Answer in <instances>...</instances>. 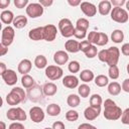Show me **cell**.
<instances>
[{"label": "cell", "mask_w": 129, "mask_h": 129, "mask_svg": "<svg viewBox=\"0 0 129 129\" xmlns=\"http://www.w3.org/2000/svg\"><path fill=\"white\" fill-rule=\"evenodd\" d=\"M119 56H120V50L116 46H111L107 49H102L98 52V58L101 61L106 62L109 67L117 66Z\"/></svg>", "instance_id": "cell-1"}, {"label": "cell", "mask_w": 129, "mask_h": 129, "mask_svg": "<svg viewBox=\"0 0 129 129\" xmlns=\"http://www.w3.org/2000/svg\"><path fill=\"white\" fill-rule=\"evenodd\" d=\"M79 118V113L76 110H69L66 113V119L70 122H75Z\"/></svg>", "instance_id": "cell-37"}, {"label": "cell", "mask_w": 129, "mask_h": 129, "mask_svg": "<svg viewBox=\"0 0 129 129\" xmlns=\"http://www.w3.org/2000/svg\"><path fill=\"white\" fill-rule=\"evenodd\" d=\"M0 68H1V70H0V75H2V74H4L7 70H6V67H5V63L4 62H0Z\"/></svg>", "instance_id": "cell-55"}, {"label": "cell", "mask_w": 129, "mask_h": 129, "mask_svg": "<svg viewBox=\"0 0 129 129\" xmlns=\"http://www.w3.org/2000/svg\"><path fill=\"white\" fill-rule=\"evenodd\" d=\"M10 4V0H0V8L4 9Z\"/></svg>", "instance_id": "cell-52"}, {"label": "cell", "mask_w": 129, "mask_h": 129, "mask_svg": "<svg viewBox=\"0 0 129 129\" xmlns=\"http://www.w3.org/2000/svg\"><path fill=\"white\" fill-rule=\"evenodd\" d=\"M28 37L32 40H41L43 39V26L33 28L29 30L28 32Z\"/></svg>", "instance_id": "cell-20"}, {"label": "cell", "mask_w": 129, "mask_h": 129, "mask_svg": "<svg viewBox=\"0 0 129 129\" xmlns=\"http://www.w3.org/2000/svg\"><path fill=\"white\" fill-rule=\"evenodd\" d=\"M52 129H66V126L61 121H55L52 124Z\"/></svg>", "instance_id": "cell-46"}, {"label": "cell", "mask_w": 129, "mask_h": 129, "mask_svg": "<svg viewBox=\"0 0 129 129\" xmlns=\"http://www.w3.org/2000/svg\"><path fill=\"white\" fill-rule=\"evenodd\" d=\"M6 102L10 106H16V105H18L19 103H21L23 101L15 91L11 90V92L6 96Z\"/></svg>", "instance_id": "cell-17"}, {"label": "cell", "mask_w": 129, "mask_h": 129, "mask_svg": "<svg viewBox=\"0 0 129 129\" xmlns=\"http://www.w3.org/2000/svg\"><path fill=\"white\" fill-rule=\"evenodd\" d=\"M29 116H30V119L32 120V122H34V123H40L44 119V112H43V110L40 107L34 106V107H32L30 109Z\"/></svg>", "instance_id": "cell-10"}, {"label": "cell", "mask_w": 129, "mask_h": 129, "mask_svg": "<svg viewBox=\"0 0 129 129\" xmlns=\"http://www.w3.org/2000/svg\"><path fill=\"white\" fill-rule=\"evenodd\" d=\"M0 18H1V21L5 24H10V23H13V20H14V15H13V12L10 11V10H3L0 14Z\"/></svg>", "instance_id": "cell-23"}, {"label": "cell", "mask_w": 129, "mask_h": 129, "mask_svg": "<svg viewBox=\"0 0 129 129\" xmlns=\"http://www.w3.org/2000/svg\"><path fill=\"white\" fill-rule=\"evenodd\" d=\"M26 24H27V18L26 16H23V15H18L13 20V26L17 29L25 27Z\"/></svg>", "instance_id": "cell-24"}, {"label": "cell", "mask_w": 129, "mask_h": 129, "mask_svg": "<svg viewBox=\"0 0 129 129\" xmlns=\"http://www.w3.org/2000/svg\"><path fill=\"white\" fill-rule=\"evenodd\" d=\"M80 102H81V99H80V97H79L78 95H76V94H71V95H69L68 100H67L68 105H69L70 107H72V108L78 107V106L80 105Z\"/></svg>", "instance_id": "cell-28"}, {"label": "cell", "mask_w": 129, "mask_h": 129, "mask_svg": "<svg viewBox=\"0 0 129 129\" xmlns=\"http://www.w3.org/2000/svg\"><path fill=\"white\" fill-rule=\"evenodd\" d=\"M62 85L69 89H75L79 86V79L74 75L66 76L62 79Z\"/></svg>", "instance_id": "cell-15"}, {"label": "cell", "mask_w": 129, "mask_h": 129, "mask_svg": "<svg viewBox=\"0 0 129 129\" xmlns=\"http://www.w3.org/2000/svg\"><path fill=\"white\" fill-rule=\"evenodd\" d=\"M78 92H79V95L82 97V98H88L90 93H91V88L86 85V84H83L79 87L78 89Z\"/></svg>", "instance_id": "cell-34"}, {"label": "cell", "mask_w": 129, "mask_h": 129, "mask_svg": "<svg viewBox=\"0 0 129 129\" xmlns=\"http://www.w3.org/2000/svg\"><path fill=\"white\" fill-rule=\"evenodd\" d=\"M121 86H120V84L119 83H117V82H112V83H110L109 85H108V92H109V94L110 95H112V96H117V95H119L120 94V92H121Z\"/></svg>", "instance_id": "cell-25"}, {"label": "cell", "mask_w": 129, "mask_h": 129, "mask_svg": "<svg viewBox=\"0 0 129 129\" xmlns=\"http://www.w3.org/2000/svg\"><path fill=\"white\" fill-rule=\"evenodd\" d=\"M63 71L59 66H48L45 68V76L51 81L59 80L62 77Z\"/></svg>", "instance_id": "cell-7"}, {"label": "cell", "mask_w": 129, "mask_h": 129, "mask_svg": "<svg viewBox=\"0 0 129 129\" xmlns=\"http://www.w3.org/2000/svg\"><path fill=\"white\" fill-rule=\"evenodd\" d=\"M57 29L53 24H47L43 26V39L46 41H52L56 37Z\"/></svg>", "instance_id": "cell-11"}, {"label": "cell", "mask_w": 129, "mask_h": 129, "mask_svg": "<svg viewBox=\"0 0 129 129\" xmlns=\"http://www.w3.org/2000/svg\"><path fill=\"white\" fill-rule=\"evenodd\" d=\"M78 129H97V127H95L89 123H83L78 127Z\"/></svg>", "instance_id": "cell-50"}, {"label": "cell", "mask_w": 129, "mask_h": 129, "mask_svg": "<svg viewBox=\"0 0 129 129\" xmlns=\"http://www.w3.org/2000/svg\"><path fill=\"white\" fill-rule=\"evenodd\" d=\"M127 74L129 75V63L127 64Z\"/></svg>", "instance_id": "cell-58"}, {"label": "cell", "mask_w": 129, "mask_h": 129, "mask_svg": "<svg viewBox=\"0 0 129 129\" xmlns=\"http://www.w3.org/2000/svg\"><path fill=\"white\" fill-rule=\"evenodd\" d=\"M53 60L56 64L62 66L68 62L69 60V54L64 50H58L53 54Z\"/></svg>", "instance_id": "cell-16"}, {"label": "cell", "mask_w": 129, "mask_h": 129, "mask_svg": "<svg viewBox=\"0 0 129 129\" xmlns=\"http://www.w3.org/2000/svg\"><path fill=\"white\" fill-rule=\"evenodd\" d=\"M6 117L9 120H11V121H16V120H18V121H25L26 120V113L20 107L10 108L6 112Z\"/></svg>", "instance_id": "cell-5"}, {"label": "cell", "mask_w": 129, "mask_h": 129, "mask_svg": "<svg viewBox=\"0 0 129 129\" xmlns=\"http://www.w3.org/2000/svg\"><path fill=\"white\" fill-rule=\"evenodd\" d=\"M46 113L49 116H52V117L58 116L59 113H60V107L57 104H50L46 108Z\"/></svg>", "instance_id": "cell-31"}, {"label": "cell", "mask_w": 129, "mask_h": 129, "mask_svg": "<svg viewBox=\"0 0 129 129\" xmlns=\"http://www.w3.org/2000/svg\"><path fill=\"white\" fill-rule=\"evenodd\" d=\"M79 42L77 40H73V39H69L66 41L64 43V48L67 51L69 52H72V53H76L80 50V47H79Z\"/></svg>", "instance_id": "cell-21"}, {"label": "cell", "mask_w": 129, "mask_h": 129, "mask_svg": "<svg viewBox=\"0 0 129 129\" xmlns=\"http://www.w3.org/2000/svg\"><path fill=\"white\" fill-rule=\"evenodd\" d=\"M108 40H109V38H108V35L106 33L98 32V37H97V41L95 44H97L99 46H103V45L108 43Z\"/></svg>", "instance_id": "cell-35"}, {"label": "cell", "mask_w": 129, "mask_h": 129, "mask_svg": "<svg viewBox=\"0 0 129 129\" xmlns=\"http://www.w3.org/2000/svg\"><path fill=\"white\" fill-rule=\"evenodd\" d=\"M69 71L71 72V73H73V74H76V73H78L79 71H80V63H79V61H77V60H72L70 63H69Z\"/></svg>", "instance_id": "cell-40"}, {"label": "cell", "mask_w": 129, "mask_h": 129, "mask_svg": "<svg viewBox=\"0 0 129 129\" xmlns=\"http://www.w3.org/2000/svg\"><path fill=\"white\" fill-rule=\"evenodd\" d=\"M100 113H101V108H95V107L89 106L88 108L85 109L84 116L87 120L92 121V120H95L100 115Z\"/></svg>", "instance_id": "cell-14"}, {"label": "cell", "mask_w": 129, "mask_h": 129, "mask_svg": "<svg viewBox=\"0 0 129 129\" xmlns=\"http://www.w3.org/2000/svg\"><path fill=\"white\" fill-rule=\"evenodd\" d=\"M126 8H127V10L129 11V0L126 2Z\"/></svg>", "instance_id": "cell-57"}, {"label": "cell", "mask_w": 129, "mask_h": 129, "mask_svg": "<svg viewBox=\"0 0 129 129\" xmlns=\"http://www.w3.org/2000/svg\"><path fill=\"white\" fill-rule=\"evenodd\" d=\"M89 21L86 19V18H79L77 20V23H76V28H79V29H83V30H86L89 28Z\"/></svg>", "instance_id": "cell-36"}, {"label": "cell", "mask_w": 129, "mask_h": 129, "mask_svg": "<svg viewBox=\"0 0 129 129\" xmlns=\"http://www.w3.org/2000/svg\"><path fill=\"white\" fill-rule=\"evenodd\" d=\"M68 3L71 6H78V5H81L82 2L80 0H68Z\"/></svg>", "instance_id": "cell-53"}, {"label": "cell", "mask_w": 129, "mask_h": 129, "mask_svg": "<svg viewBox=\"0 0 129 129\" xmlns=\"http://www.w3.org/2000/svg\"><path fill=\"white\" fill-rule=\"evenodd\" d=\"M121 52L126 55V56H129V43H124L121 47Z\"/></svg>", "instance_id": "cell-47"}, {"label": "cell", "mask_w": 129, "mask_h": 129, "mask_svg": "<svg viewBox=\"0 0 129 129\" xmlns=\"http://www.w3.org/2000/svg\"><path fill=\"white\" fill-rule=\"evenodd\" d=\"M26 14L31 18H37L43 14V6L39 3H30L26 7Z\"/></svg>", "instance_id": "cell-8"}, {"label": "cell", "mask_w": 129, "mask_h": 129, "mask_svg": "<svg viewBox=\"0 0 129 129\" xmlns=\"http://www.w3.org/2000/svg\"><path fill=\"white\" fill-rule=\"evenodd\" d=\"M14 35H15V32H14V28L10 25H7L5 28H3L2 30V34H1V44L8 47L12 42H13V39H14Z\"/></svg>", "instance_id": "cell-6"}, {"label": "cell", "mask_w": 129, "mask_h": 129, "mask_svg": "<svg viewBox=\"0 0 129 129\" xmlns=\"http://www.w3.org/2000/svg\"><path fill=\"white\" fill-rule=\"evenodd\" d=\"M102 103H103V100H102V97L100 95L94 94V95L91 96V98H90V106L95 107V108H101Z\"/></svg>", "instance_id": "cell-29"}, {"label": "cell", "mask_w": 129, "mask_h": 129, "mask_svg": "<svg viewBox=\"0 0 129 129\" xmlns=\"http://www.w3.org/2000/svg\"><path fill=\"white\" fill-rule=\"evenodd\" d=\"M80 79L85 83H90L94 80V73L91 70H84L80 73Z\"/></svg>", "instance_id": "cell-26"}, {"label": "cell", "mask_w": 129, "mask_h": 129, "mask_svg": "<svg viewBox=\"0 0 129 129\" xmlns=\"http://www.w3.org/2000/svg\"><path fill=\"white\" fill-rule=\"evenodd\" d=\"M121 122L125 125H129V108L125 109L121 116Z\"/></svg>", "instance_id": "cell-41"}, {"label": "cell", "mask_w": 129, "mask_h": 129, "mask_svg": "<svg viewBox=\"0 0 129 129\" xmlns=\"http://www.w3.org/2000/svg\"><path fill=\"white\" fill-rule=\"evenodd\" d=\"M42 91H43V94L45 96H48V97L49 96H53L57 92V87L53 83H46V84L43 85Z\"/></svg>", "instance_id": "cell-22"}, {"label": "cell", "mask_w": 129, "mask_h": 129, "mask_svg": "<svg viewBox=\"0 0 129 129\" xmlns=\"http://www.w3.org/2000/svg\"><path fill=\"white\" fill-rule=\"evenodd\" d=\"M58 29L63 37H71L75 34L76 27L73 26V23L68 18H62L58 22Z\"/></svg>", "instance_id": "cell-3"}, {"label": "cell", "mask_w": 129, "mask_h": 129, "mask_svg": "<svg viewBox=\"0 0 129 129\" xmlns=\"http://www.w3.org/2000/svg\"><path fill=\"white\" fill-rule=\"evenodd\" d=\"M27 94H28V97L30 99V101L32 102H37V101H40L43 97V91H42V88H40L38 85H34L33 87L29 88L28 91H27Z\"/></svg>", "instance_id": "cell-9"}, {"label": "cell", "mask_w": 129, "mask_h": 129, "mask_svg": "<svg viewBox=\"0 0 129 129\" xmlns=\"http://www.w3.org/2000/svg\"><path fill=\"white\" fill-rule=\"evenodd\" d=\"M81 10L86 16H89V17H93L97 13V7L93 3L87 2V1H84L81 3Z\"/></svg>", "instance_id": "cell-12"}, {"label": "cell", "mask_w": 129, "mask_h": 129, "mask_svg": "<svg viewBox=\"0 0 129 129\" xmlns=\"http://www.w3.org/2000/svg\"><path fill=\"white\" fill-rule=\"evenodd\" d=\"M121 89L126 92V93H129V79H126L123 81L122 83V86H121Z\"/></svg>", "instance_id": "cell-48"}, {"label": "cell", "mask_w": 129, "mask_h": 129, "mask_svg": "<svg viewBox=\"0 0 129 129\" xmlns=\"http://www.w3.org/2000/svg\"><path fill=\"white\" fill-rule=\"evenodd\" d=\"M8 129H25V127L19 122H13L9 125Z\"/></svg>", "instance_id": "cell-45"}, {"label": "cell", "mask_w": 129, "mask_h": 129, "mask_svg": "<svg viewBox=\"0 0 129 129\" xmlns=\"http://www.w3.org/2000/svg\"><path fill=\"white\" fill-rule=\"evenodd\" d=\"M34 64L37 69H44L46 68V64H47V59L44 55L42 54H39L35 57L34 59Z\"/></svg>", "instance_id": "cell-32"}, {"label": "cell", "mask_w": 129, "mask_h": 129, "mask_svg": "<svg viewBox=\"0 0 129 129\" xmlns=\"http://www.w3.org/2000/svg\"><path fill=\"white\" fill-rule=\"evenodd\" d=\"M76 38L78 39H84L87 35V31L86 30H83V29H79V28H76L75 29V34Z\"/></svg>", "instance_id": "cell-42"}, {"label": "cell", "mask_w": 129, "mask_h": 129, "mask_svg": "<svg viewBox=\"0 0 129 129\" xmlns=\"http://www.w3.org/2000/svg\"><path fill=\"white\" fill-rule=\"evenodd\" d=\"M7 51H8V47H6V46L0 44V54H1V55H4V54L7 53Z\"/></svg>", "instance_id": "cell-54"}, {"label": "cell", "mask_w": 129, "mask_h": 129, "mask_svg": "<svg viewBox=\"0 0 129 129\" xmlns=\"http://www.w3.org/2000/svg\"><path fill=\"white\" fill-rule=\"evenodd\" d=\"M111 18L113 21L118 23H125L128 21V12L121 7H114L111 11Z\"/></svg>", "instance_id": "cell-4"}, {"label": "cell", "mask_w": 129, "mask_h": 129, "mask_svg": "<svg viewBox=\"0 0 129 129\" xmlns=\"http://www.w3.org/2000/svg\"><path fill=\"white\" fill-rule=\"evenodd\" d=\"M108 74H109V77L112 79V80H116L119 78V69L117 66H112V67H109V71H108Z\"/></svg>", "instance_id": "cell-38"}, {"label": "cell", "mask_w": 129, "mask_h": 129, "mask_svg": "<svg viewBox=\"0 0 129 129\" xmlns=\"http://www.w3.org/2000/svg\"><path fill=\"white\" fill-rule=\"evenodd\" d=\"M122 110L120 107H118L116 105V103L111 100V99H107L104 102V117L107 120H118L119 118H121L122 116Z\"/></svg>", "instance_id": "cell-2"}, {"label": "cell", "mask_w": 129, "mask_h": 129, "mask_svg": "<svg viewBox=\"0 0 129 129\" xmlns=\"http://www.w3.org/2000/svg\"><path fill=\"white\" fill-rule=\"evenodd\" d=\"M31 68H32L31 61H30L29 59L24 58V59H22V60L18 63V68H17V69H18V72L24 76V75H27V74L30 72Z\"/></svg>", "instance_id": "cell-18"}, {"label": "cell", "mask_w": 129, "mask_h": 129, "mask_svg": "<svg viewBox=\"0 0 129 129\" xmlns=\"http://www.w3.org/2000/svg\"><path fill=\"white\" fill-rule=\"evenodd\" d=\"M38 3H39L41 6H43V7H48V6L52 5L53 1H52V0H39Z\"/></svg>", "instance_id": "cell-51"}, {"label": "cell", "mask_w": 129, "mask_h": 129, "mask_svg": "<svg viewBox=\"0 0 129 129\" xmlns=\"http://www.w3.org/2000/svg\"><path fill=\"white\" fill-rule=\"evenodd\" d=\"M21 84H22V86H23L24 88H26V89H29V88H31V87H33V86L35 85L34 79H33L31 76H29V75H24V76L21 78Z\"/></svg>", "instance_id": "cell-30"}, {"label": "cell", "mask_w": 129, "mask_h": 129, "mask_svg": "<svg viewBox=\"0 0 129 129\" xmlns=\"http://www.w3.org/2000/svg\"><path fill=\"white\" fill-rule=\"evenodd\" d=\"M111 39L115 43H121L123 41V39H124V33H123V31L120 30V29L114 30L112 32V34H111Z\"/></svg>", "instance_id": "cell-27"}, {"label": "cell", "mask_w": 129, "mask_h": 129, "mask_svg": "<svg viewBox=\"0 0 129 129\" xmlns=\"http://www.w3.org/2000/svg\"><path fill=\"white\" fill-rule=\"evenodd\" d=\"M98 10L101 15H108L112 11V4L108 0H103L98 5Z\"/></svg>", "instance_id": "cell-19"}, {"label": "cell", "mask_w": 129, "mask_h": 129, "mask_svg": "<svg viewBox=\"0 0 129 129\" xmlns=\"http://www.w3.org/2000/svg\"><path fill=\"white\" fill-rule=\"evenodd\" d=\"M95 84L98 87H105L109 84V80L108 77L104 76V75H99L95 78Z\"/></svg>", "instance_id": "cell-33"}, {"label": "cell", "mask_w": 129, "mask_h": 129, "mask_svg": "<svg viewBox=\"0 0 129 129\" xmlns=\"http://www.w3.org/2000/svg\"><path fill=\"white\" fill-rule=\"evenodd\" d=\"M27 4H28V0H14V5L16 6V8H19V9L24 8Z\"/></svg>", "instance_id": "cell-44"}, {"label": "cell", "mask_w": 129, "mask_h": 129, "mask_svg": "<svg viewBox=\"0 0 129 129\" xmlns=\"http://www.w3.org/2000/svg\"><path fill=\"white\" fill-rule=\"evenodd\" d=\"M1 77L5 84L8 86H13L17 82V75L13 70H7L4 74L1 75Z\"/></svg>", "instance_id": "cell-13"}, {"label": "cell", "mask_w": 129, "mask_h": 129, "mask_svg": "<svg viewBox=\"0 0 129 129\" xmlns=\"http://www.w3.org/2000/svg\"><path fill=\"white\" fill-rule=\"evenodd\" d=\"M0 125H1V129H6V125H5V123L3 121L0 122Z\"/></svg>", "instance_id": "cell-56"}, {"label": "cell", "mask_w": 129, "mask_h": 129, "mask_svg": "<svg viewBox=\"0 0 129 129\" xmlns=\"http://www.w3.org/2000/svg\"><path fill=\"white\" fill-rule=\"evenodd\" d=\"M44 129H52V128H49V127H46V128H44Z\"/></svg>", "instance_id": "cell-59"}, {"label": "cell", "mask_w": 129, "mask_h": 129, "mask_svg": "<svg viewBox=\"0 0 129 129\" xmlns=\"http://www.w3.org/2000/svg\"><path fill=\"white\" fill-rule=\"evenodd\" d=\"M92 44L88 41V40H83V41H81L80 42V44H79V47H80V50L81 51H83L84 53L90 48V46H91Z\"/></svg>", "instance_id": "cell-43"}, {"label": "cell", "mask_w": 129, "mask_h": 129, "mask_svg": "<svg viewBox=\"0 0 129 129\" xmlns=\"http://www.w3.org/2000/svg\"><path fill=\"white\" fill-rule=\"evenodd\" d=\"M97 53H98V49H97L96 45H94V44H92V45L90 46V48L85 52V54H86V56H87L88 58H93V57H95V56L97 55Z\"/></svg>", "instance_id": "cell-39"}, {"label": "cell", "mask_w": 129, "mask_h": 129, "mask_svg": "<svg viewBox=\"0 0 129 129\" xmlns=\"http://www.w3.org/2000/svg\"><path fill=\"white\" fill-rule=\"evenodd\" d=\"M111 4L114 5V7H121L123 4H126L125 0H112Z\"/></svg>", "instance_id": "cell-49"}]
</instances>
